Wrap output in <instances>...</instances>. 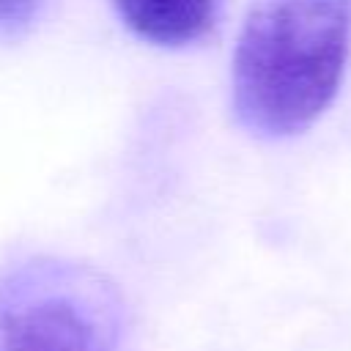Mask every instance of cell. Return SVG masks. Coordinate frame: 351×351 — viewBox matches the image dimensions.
Wrapping results in <instances>:
<instances>
[{
  "instance_id": "cell-2",
  "label": "cell",
  "mask_w": 351,
  "mask_h": 351,
  "mask_svg": "<svg viewBox=\"0 0 351 351\" xmlns=\"http://www.w3.org/2000/svg\"><path fill=\"white\" fill-rule=\"evenodd\" d=\"M0 351H132L126 302L88 263L19 258L0 271Z\"/></svg>"
},
{
  "instance_id": "cell-1",
  "label": "cell",
  "mask_w": 351,
  "mask_h": 351,
  "mask_svg": "<svg viewBox=\"0 0 351 351\" xmlns=\"http://www.w3.org/2000/svg\"><path fill=\"white\" fill-rule=\"evenodd\" d=\"M351 49V0H255L233 49L230 104L263 140L310 129L335 101Z\"/></svg>"
},
{
  "instance_id": "cell-3",
  "label": "cell",
  "mask_w": 351,
  "mask_h": 351,
  "mask_svg": "<svg viewBox=\"0 0 351 351\" xmlns=\"http://www.w3.org/2000/svg\"><path fill=\"white\" fill-rule=\"evenodd\" d=\"M222 0H112L123 27L154 47L181 49L200 44L219 19Z\"/></svg>"
},
{
  "instance_id": "cell-4",
  "label": "cell",
  "mask_w": 351,
  "mask_h": 351,
  "mask_svg": "<svg viewBox=\"0 0 351 351\" xmlns=\"http://www.w3.org/2000/svg\"><path fill=\"white\" fill-rule=\"evenodd\" d=\"M47 0H0V38L25 36L41 16Z\"/></svg>"
}]
</instances>
